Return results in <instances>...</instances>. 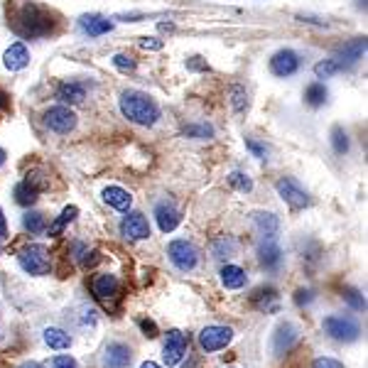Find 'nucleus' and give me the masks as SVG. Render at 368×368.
<instances>
[{
  "mask_svg": "<svg viewBox=\"0 0 368 368\" xmlns=\"http://www.w3.org/2000/svg\"><path fill=\"white\" fill-rule=\"evenodd\" d=\"M13 29L20 37H44L54 29V20L52 13L44 10L42 5L34 3H25L18 13L13 15Z\"/></svg>",
  "mask_w": 368,
  "mask_h": 368,
  "instance_id": "1",
  "label": "nucleus"
},
{
  "mask_svg": "<svg viewBox=\"0 0 368 368\" xmlns=\"http://www.w3.org/2000/svg\"><path fill=\"white\" fill-rule=\"evenodd\" d=\"M121 113L136 126H155L157 118H160V106L152 101L147 93L136 91V88H128L121 93Z\"/></svg>",
  "mask_w": 368,
  "mask_h": 368,
  "instance_id": "2",
  "label": "nucleus"
},
{
  "mask_svg": "<svg viewBox=\"0 0 368 368\" xmlns=\"http://www.w3.org/2000/svg\"><path fill=\"white\" fill-rule=\"evenodd\" d=\"M322 329L329 339L341 344H354L361 339V324L349 315H329L322 320Z\"/></svg>",
  "mask_w": 368,
  "mask_h": 368,
  "instance_id": "3",
  "label": "nucleus"
},
{
  "mask_svg": "<svg viewBox=\"0 0 368 368\" xmlns=\"http://www.w3.org/2000/svg\"><path fill=\"white\" fill-rule=\"evenodd\" d=\"M18 263L27 275H47L49 272V251L42 243H29L18 253Z\"/></svg>",
  "mask_w": 368,
  "mask_h": 368,
  "instance_id": "4",
  "label": "nucleus"
},
{
  "mask_svg": "<svg viewBox=\"0 0 368 368\" xmlns=\"http://www.w3.org/2000/svg\"><path fill=\"white\" fill-rule=\"evenodd\" d=\"M167 256H170V263L177 268L180 272H192L194 268L199 265V251L194 243L184 241V238H177L167 246Z\"/></svg>",
  "mask_w": 368,
  "mask_h": 368,
  "instance_id": "5",
  "label": "nucleus"
},
{
  "mask_svg": "<svg viewBox=\"0 0 368 368\" xmlns=\"http://www.w3.org/2000/svg\"><path fill=\"white\" fill-rule=\"evenodd\" d=\"M233 341V329L223 324H209L199 331V346H202L206 354H213V351L226 349Z\"/></svg>",
  "mask_w": 368,
  "mask_h": 368,
  "instance_id": "6",
  "label": "nucleus"
},
{
  "mask_svg": "<svg viewBox=\"0 0 368 368\" xmlns=\"http://www.w3.org/2000/svg\"><path fill=\"white\" fill-rule=\"evenodd\" d=\"M275 189H277V194L282 197V202L290 204L292 209H305V206H310V202H312L310 192H307V189L295 180V177H280L277 184H275Z\"/></svg>",
  "mask_w": 368,
  "mask_h": 368,
  "instance_id": "7",
  "label": "nucleus"
},
{
  "mask_svg": "<svg viewBox=\"0 0 368 368\" xmlns=\"http://www.w3.org/2000/svg\"><path fill=\"white\" fill-rule=\"evenodd\" d=\"M300 327L295 324V322H280V324L275 327V331H272L270 336V346H272V354L275 356H285L287 351L292 349V346L300 341Z\"/></svg>",
  "mask_w": 368,
  "mask_h": 368,
  "instance_id": "8",
  "label": "nucleus"
},
{
  "mask_svg": "<svg viewBox=\"0 0 368 368\" xmlns=\"http://www.w3.org/2000/svg\"><path fill=\"white\" fill-rule=\"evenodd\" d=\"M44 126L49 131L59 133V136H67L77 128V113L67 106H52L47 113H44Z\"/></svg>",
  "mask_w": 368,
  "mask_h": 368,
  "instance_id": "9",
  "label": "nucleus"
},
{
  "mask_svg": "<svg viewBox=\"0 0 368 368\" xmlns=\"http://www.w3.org/2000/svg\"><path fill=\"white\" fill-rule=\"evenodd\" d=\"M184 356H187V336H184L180 329L167 331L165 346H162V361H165V366L167 368L180 366Z\"/></svg>",
  "mask_w": 368,
  "mask_h": 368,
  "instance_id": "10",
  "label": "nucleus"
},
{
  "mask_svg": "<svg viewBox=\"0 0 368 368\" xmlns=\"http://www.w3.org/2000/svg\"><path fill=\"white\" fill-rule=\"evenodd\" d=\"M121 236L128 241H145V238H150V223L143 213L131 211L121 221Z\"/></svg>",
  "mask_w": 368,
  "mask_h": 368,
  "instance_id": "11",
  "label": "nucleus"
},
{
  "mask_svg": "<svg viewBox=\"0 0 368 368\" xmlns=\"http://www.w3.org/2000/svg\"><path fill=\"white\" fill-rule=\"evenodd\" d=\"M297 69H300V57L292 49H280V52H275L270 57V72L275 77L287 79L292 74H297Z\"/></svg>",
  "mask_w": 368,
  "mask_h": 368,
  "instance_id": "12",
  "label": "nucleus"
},
{
  "mask_svg": "<svg viewBox=\"0 0 368 368\" xmlns=\"http://www.w3.org/2000/svg\"><path fill=\"white\" fill-rule=\"evenodd\" d=\"M258 261H261V265L265 268L268 272L280 270V265H282V251H280V246H277V236L263 238L261 246H258Z\"/></svg>",
  "mask_w": 368,
  "mask_h": 368,
  "instance_id": "13",
  "label": "nucleus"
},
{
  "mask_svg": "<svg viewBox=\"0 0 368 368\" xmlns=\"http://www.w3.org/2000/svg\"><path fill=\"white\" fill-rule=\"evenodd\" d=\"M133 361V349L123 341H111L103 349V368H128Z\"/></svg>",
  "mask_w": 368,
  "mask_h": 368,
  "instance_id": "14",
  "label": "nucleus"
},
{
  "mask_svg": "<svg viewBox=\"0 0 368 368\" xmlns=\"http://www.w3.org/2000/svg\"><path fill=\"white\" fill-rule=\"evenodd\" d=\"M155 221H157V226H160L162 233H172L182 223V213H180V209H177L175 204L160 202L155 206Z\"/></svg>",
  "mask_w": 368,
  "mask_h": 368,
  "instance_id": "15",
  "label": "nucleus"
},
{
  "mask_svg": "<svg viewBox=\"0 0 368 368\" xmlns=\"http://www.w3.org/2000/svg\"><path fill=\"white\" fill-rule=\"evenodd\" d=\"M91 290H93V295H96L98 300L108 302V300H113V297L118 295V290H121V282H118V277L111 275V272H101V275L93 277Z\"/></svg>",
  "mask_w": 368,
  "mask_h": 368,
  "instance_id": "16",
  "label": "nucleus"
},
{
  "mask_svg": "<svg viewBox=\"0 0 368 368\" xmlns=\"http://www.w3.org/2000/svg\"><path fill=\"white\" fill-rule=\"evenodd\" d=\"M3 64L8 72H20L29 64V49L25 47L22 42H15L5 49V57H3Z\"/></svg>",
  "mask_w": 368,
  "mask_h": 368,
  "instance_id": "17",
  "label": "nucleus"
},
{
  "mask_svg": "<svg viewBox=\"0 0 368 368\" xmlns=\"http://www.w3.org/2000/svg\"><path fill=\"white\" fill-rule=\"evenodd\" d=\"M79 27H81L88 37H101V34L111 32L113 22L106 18H101V15H84V18L79 20Z\"/></svg>",
  "mask_w": 368,
  "mask_h": 368,
  "instance_id": "18",
  "label": "nucleus"
},
{
  "mask_svg": "<svg viewBox=\"0 0 368 368\" xmlns=\"http://www.w3.org/2000/svg\"><path fill=\"white\" fill-rule=\"evenodd\" d=\"M253 223H256L258 233H261L263 238H272L280 231V218L272 211H256L253 213Z\"/></svg>",
  "mask_w": 368,
  "mask_h": 368,
  "instance_id": "19",
  "label": "nucleus"
},
{
  "mask_svg": "<svg viewBox=\"0 0 368 368\" xmlns=\"http://www.w3.org/2000/svg\"><path fill=\"white\" fill-rule=\"evenodd\" d=\"M101 197H103V202H106L108 206L118 209V211H128V209L133 206V197L123 187H106L101 192Z\"/></svg>",
  "mask_w": 368,
  "mask_h": 368,
  "instance_id": "20",
  "label": "nucleus"
},
{
  "mask_svg": "<svg viewBox=\"0 0 368 368\" xmlns=\"http://www.w3.org/2000/svg\"><path fill=\"white\" fill-rule=\"evenodd\" d=\"M218 275H221V285L226 287V290H241V287L248 282L246 270L238 265H223Z\"/></svg>",
  "mask_w": 368,
  "mask_h": 368,
  "instance_id": "21",
  "label": "nucleus"
},
{
  "mask_svg": "<svg viewBox=\"0 0 368 368\" xmlns=\"http://www.w3.org/2000/svg\"><path fill=\"white\" fill-rule=\"evenodd\" d=\"M42 339L52 351H67L69 346H72V336L64 329H59V327H47V329L42 331Z\"/></svg>",
  "mask_w": 368,
  "mask_h": 368,
  "instance_id": "22",
  "label": "nucleus"
},
{
  "mask_svg": "<svg viewBox=\"0 0 368 368\" xmlns=\"http://www.w3.org/2000/svg\"><path fill=\"white\" fill-rule=\"evenodd\" d=\"M364 52H366V37H359V39H354L351 44H346V47L341 49V57H336V59H339L341 67L349 69V67H354L361 57H364Z\"/></svg>",
  "mask_w": 368,
  "mask_h": 368,
  "instance_id": "23",
  "label": "nucleus"
},
{
  "mask_svg": "<svg viewBox=\"0 0 368 368\" xmlns=\"http://www.w3.org/2000/svg\"><path fill=\"white\" fill-rule=\"evenodd\" d=\"M57 98L64 103H81L84 98H86V88H84V84L64 81V84H59V88H57Z\"/></svg>",
  "mask_w": 368,
  "mask_h": 368,
  "instance_id": "24",
  "label": "nucleus"
},
{
  "mask_svg": "<svg viewBox=\"0 0 368 368\" xmlns=\"http://www.w3.org/2000/svg\"><path fill=\"white\" fill-rule=\"evenodd\" d=\"M13 197H15V202H18L20 206H32V204L39 199V189L32 187V184H29L27 180H22L20 184H15Z\"/></svg>",
  "mask_w": 368,
  "mask_h": 368,
  "instance_id": "25",
  "label": "nucleus"
},
{
  "mask_svg": "<svg viewBox=\"0 0 368 368\" xmlns=\"http://www.w3.org/2000/svg\"><path fill=\"white\" fill-rule=\"evenodd\" d=\"M327 96H329V91H327V86H324V84H320V81L310 84V86L305 88V103H307V106H312V108L324 106Z\"/></svg>",
  "mask_w": 368,
  "mask_h": 368,
  "instance_id": "26",
  "label": "nucleus"
},
{
  "mask_svg": "<svg viewBox=\"0 0 368 368\" xmlns=\"http://www.w3.org/2000/svg\"><path fill=\"white\" fill-rule=\"evenodd\" d=\"M339 72H344V67H341L339 59H336V57L324 59V62L315 64V74H317V79H331V77H334V74H339Z\"/></svg>",
  "mask_w": 368,
  "mask_h": 368,
  "instance_id": "27",
  "label": "nucleus"
},
{
  "mask_svg": "<svg viewBox=\"0 0 368 368\" xmlns=\"http://www.w3.org/2000/svg\"><path fill=\"white\" fill-rule=\"evenodd\" d=\"M22 226L27 228L29 233H42L44 228H47V218H44V213H39V211H27L22 216Z\"/></svg>",
  "mask_w": 368,
  "mask_h": 368,
  "instance_id": "28",
  "label": "nucleus"
},
{
  "mask_svg": "<svg viewBox=\"0 0 368 368\" xmlns=\"http://www.w3.org/2000/svg\"><path fill=\"white\" fill-rule=\"evenodd\" d=\"M77 213H79L77 206H67V209H64V211L59 213L57 221H54L52 226H49V236H59V233L64 231V226H67V223H72L74 218H77Z\"/></svg>",
  "mask_w": 368,
  "mask_h": 368,
  "instance_id": "29",
  "label": "nucleus"
},
{
  "mask_svg": "<svg viewBox=\"0 0 368 368\" xmlns=\"http://www.w3.org/2000/svg\"><path fill=\"white\" fill-rule=\"evenodd\" d=\"M331 145H334L336 155H346L349 152V136H346V131L341 126L331 128Z\"/></svg>",
  "mask_w": 368,
  "mask_h": 368,
  "instance_id": "30",
  "label": "nucleus"
},
{
  "mask_svg": "<svg viewBox=\"0 0 368 368\" xmlns=\"http://www.w3.org/2000/svg\"><path fill=\"white\" fill-rule=\"evenodd\" d=\"M184 138H192V140H206V138L213 136V128L206 126V123H192V126L184 128Z\"/></svg>",
  "mask_w": 368,
  "mask_h": 368,
  "instance_id": "31",
  "label": "nucleus"
},
{
  "mask_svg": "<svg viewBox=\"0 0 368 368\" xmlns=\"http://www.w3.org/2000/svg\"><path fill=\"white\" fill-rule=\"evenodd\" d=\"M228 182H231L233 189H238V192H243V194L253 192V182L246 172H231V175H228Z\"/></svg>",
  "mask_w": 368,
  "mask_h": 368,
  "instance_id": "32",
  "label": "nucleus"
},
{
  "mask_svg": "<svg viewBox=\"0 0 368 368\" xmlns=\"http://www.w3.org/2000/svg\"><path fill=\"white\" fill-rule=\"evenodd\" d=\"M231 106L236 113H243L248 108V93L243 86H231Z\"/></svg>",
  "mask_w": 368,
  "mask_h": 368,
  "instance_id": "33",
  "label": "nucleus"
},
{
  "mask_svg": "<svg viewBox=\"0 0 368 368\" xmlns=\"http://www.w3.org/2000/svg\"><path fill=\"white\" fill-rule=\"evenodd\" d=\"M236 253V243L231 238H221V241L213 243V256L216 258H231Z\"/></svg>",
  "mask_w": 368,
  "mask_h": 368,
  "instance_id": "34",
  "label": "nucleus"
},
{
  "mask_svg": "<svg viewBox=\"0 0 368 368\" xmlns=\"http://www.w3.org/2000/svg\"><path fill=\"white\" fill-rule=\"evenodd\" d=\"M113 67L121 69V72H133L136 69V59L128 57V54H116L113 57Z\"/></svg>",
  "mask_w": 368,
  "mask_h": 368,
  "instance_id": "35",
  "label": "nucleus"
},
{
  "mask_svg": "<svg viewBox=\"0 0 368 368\" xmlns=\"http://www.w3.org/2000/svg\"><path fill=\"white\" fill-rule=\"evenodd\" d=\"M344 300L349 302L351 307H354V310H366V300H364V295H361V292H356V290H346L344 292Z\"/></svg>",
  "mask_w": 368,
  "mask_h": 368,
  "instance_id": "36",
  "label": "nucleus"
},
{
  "mask_svg": "<svg viewBox=\"0 0 368 368\" xmlns=\"http://www.w3.org/2000/svg\"><path fill=\"white\" fill-rule=\"evenodd\" d=\"M246 147L253 152V155L258 157V160H268V150H265V145H261V143H256V140H253V138H246Z\"/></svg>",
  "mask_w": 368,
  "mask_h": 368,
  "instance_id": "37",
  "label": "nucleus"
},
{
  "mask_svg": "<svg viewBox=\"0 0 368 368\" xmlns=\"http://www.w3.org/2000/svg\"><path fill=\"white\" fill-rule=\"evenodd\" d=\"M312 368H344L339 359H331V356H320V359L312 364Z\"/></svg>",
  "mask_w": 368,
  "mask_h": 368,
  "instance_id": "38",
  "label": "nucleus"
},
{
  "mask_svg": "<svg viewBox=\"0 0 368 368\" xmlns=\"http://www.w3.org/2000/svg\"><path fill=\"white\" fill-rule=\"evenodd\" d=\"M52 368H77V361L72 356H54Z\"/></svg>",
  "mask_w": 368,
  "mask_h": 368,
  "instance_id": "39",
  "label": "nucleus"
},
{
  "mask_svg": "<svg viewBox=\"0 0 368 368\" xmlns=\"http://www.w3.org/2000/svg\"><path fill=\"white\" fill-rule=\"evenodd\" d=\"M187 69H192V72H209V64L202 62V57H192L187 59Z\"/></svg>",
  "mask_w": 368,
  "mask_h": 368,
  "instance_id": "40",
  "label": "nucleus"
},
{
  "mask_svg": "<svg viewBox=\"0 0 368 368\" xmlns=\"http://www.w3.org/2000/svg\"><path fill=\"white\" fill-rule=\"evenodd\" d=\"M140 47L157 52V49H162V39H157V37H143V39H140Z\"/></svg>",
  "mask_w": 368,
  "mask_h": 368,
  "instance_id": "41",
  "label": "nucleus"
},
{
  "mask_svg": "<svg viewBox=\"0 0 368 368\" xmlns=\"http://www.w3.org/2000/svg\"><path fill=\"white\" fill-rule=\"evenodd\" d=\"M140 327H143V331H145V336H150V339H155L157 336V327H155V322L152 320H143Z\"/></svg>",
  "mask_w": 368,
  "mask_h": 368,
  "instance_id": "42",
  "label": "nucleus"
},
{
  "mask_svg": "<svg viewBox=\"0 0 368 368\" xmlns=\"http://www.w3.org/2000/svg\"><path fill=\"white\" fill-rule=\"evenodd\" d=\"M3 238H8V221H5V213H3V209H0V241Z\"/></svg>",
  "mask_w": 368,
  "mask_h": 368,
  "instance_id": "43",
  "label": "nucleus"
},
{
  "mask_svg": "<svg viewBox=\"0 0 368 368\" xmlns=\"http://www.w3.org/2000/svg\"><path fill=\"white\" fill-rule=\"evenodd\" d=\"M10 108V96L5 91H0V111H8Z\"/></svg>",
  "mask_w": 368,
  "mask_h": 368,
  "instance_id": "44",
  "label": "nucleus"
},
{
  "mask_svg": "<svg viewBox=\"0 0 368 368\" xmlns=\"http://www.w3.org/2000/svg\"><path fill=\"white\" fill-rule=\"evenodd\" d=\"M18 368H44L42 364H37V361H25L22 366H18Z\"/></svg>",
  "mask_w": 368,
  "mask_h": 368,
  "instance_id": "45",
  "label": "nucleus"
},
{
  "mask_svg": "<svg viewBox=\"0 0 368 368\" xmlns=\"http://www.w3.org/2000/svg\"><path fill=\"white\" fill-rule=\"evenodd\" d=\"M138 368H162L160 364H155V361H145V364H140Z\"/></svg>",
  "mask_w": 368,
  "mask_h": 368,
  "instance_id": "46",
  "label": "nucleus"
},
{
  "mask_svg": "<svg viewBox=\"0 0 368 368\" xmlns=\"http://www.w3.org/2000/svg\"><path fill=\"white\" fill-rule=\"evenodd\" d=\"M5 160H8V152H5L3 147H0V167L5 165Z\"/></svg>",
  "mask_w": 368,
  "mask_h": 368,
  "instance_id": "47",
  "label": "nucleus"
}]
</instances>
